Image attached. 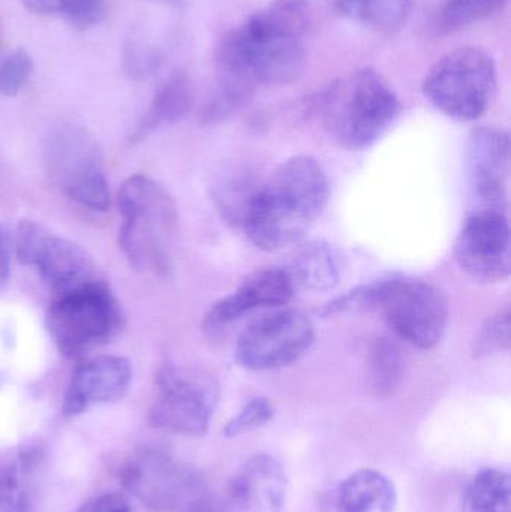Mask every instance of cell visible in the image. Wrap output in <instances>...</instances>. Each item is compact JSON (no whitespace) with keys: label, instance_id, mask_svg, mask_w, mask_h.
Masks as SVG:
<instances>
[{"label":"cell","instance_id":"4","mask_svg":"<svg viewBox=\"0 0 511 512\" xmlns=\"http://www.w3.org/2000/svg\"><path fill=\"white\" fill-rule=\"evenodd\" d=\"M122 225L120 248L129 264L144 273L164 276L170 270L171 246L179 213L170 192L150 177L137 174L117 194Z\"/></svg>","mask_w":511,"mask_h":512},{"label":"cell","instance_id":"5","mask_svg":"<svg viewBox=\"0 0 511 512\" xmlns=\"http://www.w3.org/2000/svg\"><path fill=\"white\" fill-rule=\"evenodd\" d=\"M351 304L356 313H380L399 339L425 351L443 340L449 324L444 292L411 277H389L351 289Z\"/></svg>","mask_w":511,"mask_h":512},{"label":"cell","instance_id":"26","mask_svg":"<svg viewBox=\"0 0 511 512\" xmlns=\"http://www.w3.org/2000/svg\"><path fill=\"white\" fill-rule=\"evenodd\" d=\"M509 0H447L440 12L441 29L456 32L497 14Z\"/></svg>","mask_w":511,"mask_h":512},{"label":"cell","instance_id":"33","mask_svg":"<svg viewBox=\"0 0 511 512\" xmlns=\"http://www.w3.org/2000/svg\"><path fill=\"white\" fill-rule=\"evenodd\" d=\"M0 42H2V27H0Z\"/></svg>","mask_w":511,"mask_h":512},{"label":"cell","instance_id":"31","mask_svg":"<svg viewBox=\"0 0 511 512\" xmlns=\"http://www.w3.org/2000/svg\"><path fill=\"white\" fill-rule=\"evenodd\" d=\"M80 512H132L125 496L119 493H108L87 502Z\"/></svg>","mask_w":511,"mask_h":512},{"label":"cell","instance_id":"12","mask_svg":"<svg viewBox=\"0 0 511 512\" xmlns=\"http://www.w3.org/2000/svg\"><path fill=\"white\" fill-rule=\"evenodd\" d=\"M15 251L21 264L35 268L57 294L102 279L83 248L33 221L18 224Z\"/></svg>","mask_w":511,"mask_h":512},{"label":"cell","instance_id":"3","mask_svg":"<svg viewBox=\"0 0 511 512\" xmlns=\"http://www.w3.org/2000/svg\"><path fill=\"white\" fill-rule=\"evenodd\" d=\"M402 105L390 81L374 68H362L330 84L315 102L327 134L348 150L377 143L398 119Z\"/></svg>","mask_w":511,"mask_h":512},{"label":"cell","instance_id":"18","mask_svg":"<svg viewBox=\"0 0 511 512\" xmlns=\"http://www.w3.org/2000/svg\"><path fill=\"white\" fill-rule=\"evenodd\" d=\"M192 101L194 96L188 75L182 71L173 72L156 90L146 114L132 134V143L182 120L191 111Z\"/></svg>","mask_w":511,"mask_h":512},{"label":"cell","instance_id":"20","mask_svg":"<svg viewBox=\"0 0 511 512\" xmlns=\"http://www.w3.org/2000/svg\"><path fill=\"white\" fill-rule=\"evenodd\" d=\"M296 289L314 292L332 291L341 280V261L332 245L315 240L306 243L285 268Z\"/></svg>","mask_w":511,"mask_h":512},{"label":"cell","instance_id":"11","mask_svg":"<svg viewBox=\"0 0 511 512\" xmlns=\"http://www.w3.org/2000/svg\"><path fill=\"white\" fill-rule=\"evenodd\" d=\"M315 339L314 324L296 309L278 310L252 322L237 339L240 366L252 372H269L302 358Z\"/></svg>","mask_w":511,"mask_h":512},{"label":"cell","instance_id":"17","mask_svg":"<svg viewBox=\"0 0 511 512\" xmlns=\"http://www.w3.org/2000/svg\"><path fill=\"white\" fill-rule=\"evenodd\" d=\"M287 492L284 466L269 454L251 457L228 487L243 512H282Z\"/></svg>","mask_w":511,"mask_h":512},{"label":"cell","instance_id":"27","mask_svg":"<svg viewBox=\"0 0 511 512\" xmlns=\"http://www.w3.org/2000/svg\"><path fill=\"white\" fill-rule=\"evenodd\" d=\"M33 72V60L23 48L9 51L0 60V93L15 96L21 92Z\"/></svg>","mask_w":511,"mask_h":512},{"label":"cell","instance_id":"1","mask_svg":"<svg viewBox=\"0 0 511 512\" xmlns=\"http://www.w3.org/2000/svg\"><path fill=\"white\" fill-rule=\"evenodd\" d=\"M311 11L305 0H275L222 36L216 60L224 80L254 89L302 75Z\"/></svg>","mask_w":511,"mask_h":512},{"label":"cell","instance_id":"2","mask_svg":"<svg viewBox=\"0 0 511 512\" xmlns=\"http://www.w3.org/2000/svg\"><path fill=\"white\" fill-rule=\"evenodd\" d=\"M329 197V179L320 162L309 155L293 156L255 188L239 227L261 251H281L305 239Z\"/></svg>","mask_w":511,"mask_h":512},{"label":"cell","instance_id":"22","mask_svg":"<svg viewBox=\"0 0 511 512\" xmlns=\"http://www.w3.org/2000/svg\"><path fill=\"white\" fill-rule=\"evenodd\" d=\"M345 17L378 32H398L407 23L413 0H333Z\"/></svg>","mask_w":511,"mask_h":512},{"label":"cell","instance_id":"9","mask_svg":"<svg viewBox=\"0 0 511 512\" xmlns=\"http://www.w3.org/2000/svg\"><path fill=\"white\" fill-rule=\"evenodd\" d=\"M156 387L158 397L150 408V426L185 436L207 432L219 402V384L210 373L165 363L156 373Z\"/></svg>","mask_w":511,"mask_h":512},{"label":"cell","instance_id":"6","mask_svg":"<svg viewBox=\"0 0 511 512\" xmlns=\"http://www.w3.org/2000/svg\"><path fill=\"white\" fill-rule=\"evenodd\" d=\"M48 331L63 357H84L123 327L119 301L104 279L59 292L47 315Z\"/></svg>","mask_w":511,"mask_h":512},{"label":"cell","instance_id":"13","mask_svg":"<svg viewBox=\"0 0 511 512\" xmlns=\"http://www.w3.org/2000/svg\"><path fill=\"white\" fill-rule=\"evenodd\" d=\"M456 264L474 282H504L511 271L510 225L506 212L473 210L453 248Z\"/></svg>","mask_w":511,"mask_h":512},{"label":"cell","instance_id":"23","mask_svg":"<svg viewBox=\"0 0 511 512\" xmlns=\"http://www.w3.org/2000/svg\"><path fill=\"white\" fill-rule=\"evenodd\" d=\"M464 511L511 512L510 475L501 469H482L467 487Z\"/></svg>","mask_w":511,"mask_h":512},{"label":"cell","instance_id":"30","mask_svg":"<svg viewBox=\"0 0 511 512\" xmlns=\"http://www.w3.org/2000/svg\"><path fill=\"white\" fill-rule=\"evenodd\" d=\"M188 512H243L242 508L239 507L233 496L227 492L222 495H213V493H207L192 510Z\"/></svg>","mask_w":511,"mask_h":512},{"label":"cell","instance_id":"15","mask_svg":"<svg viewBox=\"0 0 511 512\" xmlns=\"http://www.w3.org/2000/svg\"><path fill=\"white\" fill-rule=\"evenodd\" d=\"M296 286L285 268H261L249 274L242 285L216 301L204 316L203 328L210 336L258 309H276L293 300Z\"/></svg>","mask_w":511,"mask_h":512},{"label":"cell","instance_id":"7","mask_svg":"<svg viewBox=\"0 0 511 512\" xmlns=\"http://www.w3.org/2000/svg\"><path fill=\"white\" fill-rule=\"evenodd\" d=\"M494 57L479 47L444 54L426 74L423 95L441 113L459 122L480 119L497 89Z\"/></svg>","mask_w":511,"mask_h":512},{"label":"cell","instance_id":"21","mask_svg":"<svg viewBox=\"0 0 511 512\" xmlns=\"http://www.w3.org/2000/svg\"><path fill=\"white\" fill-rule=\"evenodd\" d=\"M405 375V355L398 343L377 337L369 343L363 364V385L374 399H389L401 387Z\"/></svg>","mask_w":511,"mask_h":512},{"label":"cell","instance_id":"29","mask_svg":"<svg viewBox=\"0 0 511 512\" xmlns=\"http://www.w3.org/2000/svg\"><path fill=\"white\" fill-rule=\"evenodd\" d=\"M273 415H275V411H273L272 403L263 397H255L240 409L236 417L228 421L224 429L225 436L236 438L243 433L260 429L272 421Z\"/></svg>","mask_w":511,"mask_h":512},{"label":"cell","instance_id":"10","mask_svg":"<svg viewBox=\"0 0 511 512\" xmlns=\"http://www.w3.org/2000/svg\"><path fill=\"white\" fill-rule=\"evenodd\" d=\"M122 486L153 512H188L209 493L197 469L159 450L132 456L123 466Z\"/></svg>","mask_w":511,"mask_h":512},{"label":"cell","instance_id":"25","mask_svg":"<svg viewBox=\"0 0 511 512\" xmlns=\"http://www.w3.org/2000/svg\"><path fill=\"white\" fill-rule=\"evenodd\" d=\"M32 451L21 454L15 462L0 471V512H29Z\"/></svg>","mask_w":511,"mask_h":512},{"label":"cell","instance_id":"19","mask_svg":"<svg viewBox=\"0 0 511 512\" xmlns=\"http://www.w3.org/2000/svg\"><path fill=\"white\" fill-rule=\"evenodd\" d=\"M395 484L375 469H360L342 481L338 489V512H395Z\"/></svg>","mask_w":511,"mask_h":512},{"label":"cell","instance_id":"24","mask_svg":"<svg viewBox=\"0 0 511 512\" xmlns=\"http://www.w3.org/2000/svg\"><path fill=\"white\" fill-rule=\"evenodd\" d=\"M24 8L41 15L63 17L77 27L86 30L104 20L107 0H21Z\"/></svg>","mask_w":511,"mask_h":512},{"label":"cell","instance_id":"14","mask_svg":"<svg viewBox=\"0 0 511 512\" xmlns=\"http://www.w3.org/2000/svg\"><path fill=\"white\" fill-rule=\"evenodd\" d=\"M474 210L506 212L509 198L510 135L492 126L474 129L465 150Z\"/></svg>","mask_w":511,"mask_h":512},{"label":"cell","instance_id":"8","mask_svg":"<svg viewBox=\"0 0 511 512\" xmlns=\"http://www.w3.org/2000/svg\"><path fill=\"white\" fill-rule=\"evenodd\" d=\"M45 165L53 185L86 209L105 212L110 207V191L98 141L89 131L62 123L45 141Z\"/></svg>","mask_w":511,"mask_h":512},{"label":"cell","instance_id":"16","mask_svg":"<svg viewBox=\"0 0 511 512\" xmlns=\"http://www.w3.org/2000/svg\"><path fill=\"white\" fill-rule=\"evenodd\" d=\"M131 363L117 355H102L80 364L72 373L63 402V415L77 417L93 405L113 403L128 393Z\"/></svg>","mask_w":511,"mask_h":512},{"label":"cell","instance_id":"32","mask_svg":"<svg viewBox=\"0 0 511 512\" xmlns=\"http://www.w3.org/2000/svg\"><path fill=\"white\" fill-rule=\"evenodd\" d=\"M9 273V249L5 236L0 230V280H5Z\"/></svg>","mask_w":511,"mask_h":512},{"label":"cell","instance_id":"28","mask_svg":"<svg viewBox=\"0 0 511 512\" xmlns=\"http://www.w3.org/2000/svg\"><path fill=\"white\" fill-rule=\"evenodd\" d=\"M510 348V312L501 310L492 318L486 319L476 340L474 354L477 357L509 351Z\"/></svg>","mask_w":511,"mask_h":512}]
</instances>
